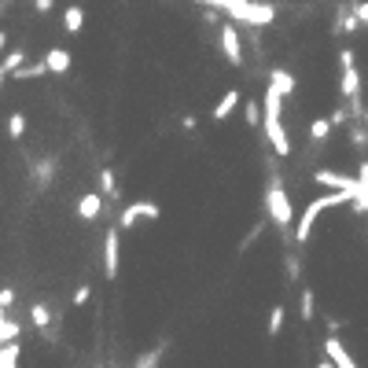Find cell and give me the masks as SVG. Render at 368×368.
Masks as SVG:
<instances>
[{
  "label": "cell",
  "mask_w": 368,
  "mask_h": 368,
  "mask_svg": "<svg viewBox=\"0 0 368 368\" xmlns=\"http://www.w3.org/2000/svg\"><path fill=\"white\" fill-rule=\"evenodd\" d=\"M324 353L335 361V368H358V361L350 358V350H346V343L339 335H328L324 339Z\"/></svg>",
  "instance_id": "obj_10"
},
{
  "label": "cell",
  "mask_w": 368,
  "mask_h": 368,
  "mask_svg": "<svg viewBox=\"0 0 368 368\" xmlns=\"http://www.w3.org/2000/svg\"><path fill=\"white\" fill-rule=\"evenodd\" d=\"M269 162V188H266V217L269 225H276L280 232L295 229V206H291V195H287L280 174H276V159H266Z\"/></svg>",
  "instance_id": "obj_1"
},
{
  "label": "cell",
  "mask_w": 368,
  "mask_h": 368,
  "mask_svg": "<svg viewBox=\"0 0 368 368\" xmlns=\"http://www.w3.org/2000/svg\"><path fill=\"white\" fill-rule=\"evenodd\" d=\"M358 214H368V181H361V192L353 195V203H350Z\"/></svg>",
  "instance_id": "obj_30"
},
{
  "label": "cell",
  "mask_w": 368,
  "mask_h": 368,
  "mask_svg": "<svg viewBox=\"0 0 368 368\" xmlns=\"http://www.w3.org/2000/svg\"><path fill=\"white\" fill-rule=\"evenodd\" d=\"M162 353H166V343L151 346L148 353H140V358H137V365H133V368H159V365H162Z\"/></svg>",
  "instance_id": "obj_22"
},
{
  "label": "cell",
  "mask_w": 368,
  "mask_h": 368,
  "mask_svg": "<svg viewBox=\"0 0 368 368\" xmlns=\"http://www.w3.org/2000/svg\"><path fill=\"white\" fill-rule=\"evenodd\" d=\"M45 74H52V70H48V59L41 56L37 63H22L11 77H15V82H33V77H45Z\"/></svg>",
  "instance_id": "obj_14"
},
{
  "label": "cell",
  "mask_w": 368,
  "mask_h": 368,
  "mask_svg": "<svg viewBox=\"0 0 368 368\" xmlns=\"http://www.w3.org/2000/svg\"><path fill=\"white\" fill-rule=\"evenodd\" d=\"M33 8H37V15H48V11H52V0H33Z\"/></svg>",
  "instance_id": "obj_36"
},
{
  "label": "cell",
  "mask_w": 368,
  "mask_h": 368,
  "mask_svg": "<svg viewBox=\"0 0 368 368\" xmlns=\"http://www.w3.org/2000/svg\"><path fill=\"white\" fill-rule=\"evenodd\" d=\"M11 306H15V287H4L0 291V313H11Z\"/></svg>",
  "instance_id": "obj_31"
},
{
  "label": "cell",
  "mask_w": 368,
  "mask_h": 368,
  "mask_svg": "<svg viewBox=\"0 0 368 368\" xmlns=\"http://www.w3.org/2000/svg\"><path fill=\"white\" fill-rule=\"evenodd\" d=\"M0 368H19V343L0 346Z\"/></svg>",
  "instance_id": "obj_25"
},
{
  "label": "cell",
  "mask_w": 368,
  "mask_h": 368,
  "mask_svg": "<svg viewBox=\"0 0 368 368\" xmlns=\"http://www.w3.org/2000/svg\"><path fill=\"white\" fill-rule=\"evenodd\" d=\"M195 125H199V118H195V114H184L181 118V129H188V133H195Z\"/></svg>",
  "instance_id": "obj_34"
},
{
  "label": "cell",
  "mask_w": 368,
  "mask_h": 368,
  "mask_svg": "<svg viewBox=\"0 0 368 368\" xmlns=\"http://www.w3.org/2000/svg\"><path fill=\"white\" fill-rule=\"evenodd\" d=\"M313 368H335V361H332V358H328V353H324V361H317V365H313Z\"/></svg>",
  "instance_id": "obj_37"
},
{
  "label": "cell",
  "mask_w": 368,
  "mask_h": 368,
  "mask_svg": "<svg viewBox=\"0 0 368 368\" xmlns=\"http://www.w3.org/2000/svg\"><path fill=\"white\" fill-rule=\"evenodd\" d=\"M199 4L225 11L229 19L243 22V26H251V30L273 26V19H276V8H273V4H266V0H199Z\"/></svg>",
  "instance_id": "obj_2"
},
{
  "label": "cell",
  "mask_w": 368,
  "mask_h": 368,
  "mask_svg": "<svg viewBox=\"0 0 368 368\" xmlns=\"http://www.w3.org/2000/svg\"><path fill=\"white\" fill-rule=\"evenodd\" d=\"M353 8H358V15H361V22L368 26V0H353Z\"/></svg>",
  "instance_id": "obj_35"
},
{
  "label": "cell",
  "mask_w": 368,
  "mask_h": 368,
  "mask_svg": "<svg viewBox=\"0 0 368 368\" xmlns=\"http://www.w3.org/2000/svg\"><path fill=\"white\" fill-rule=\"evenodd\" d=\"M22 63H26V52H22V48L8 52V56H4V77H11V74H15V70L22 67Z\"/></svg>",
  "instance_id": "obj_28"
},
{
  "label": "cell",
  "mask_w": 368,
  "mask_h": 368,
  "mask_svg": "<svg viewBox=\"0 0 368 368\" xmlns=\"http://www.w3.org/2000/svg\"><path fill=\"white\" fill-rule=\"evenodd\" d=\"M82 26H85V8L70 4L67 11H63V30H67V33H82Z\"/></svg>",
  "instance_id": "obj_16"
},
{
  "label": "cell",
  "mask_w": 368,
  "mask_h": 368,
  "mask_svg": "<svg viewBox=\"0 0 368 368\" xmlns=\"http://www.w3.org/2000/svg\"><path fill=\"white\" fill-rule=\"evenodd\" d=\"M243 118H247V125H261L266 122V100H247L243 103Z\"/></svg>",
  "instance_id": "obj_19"
},
{
  "label": "cell",
  "mask_w": 368,
  "mask_h": 368,
  "mask_svg": "<svg viewBox=\"0 0 368 368\" xmlns=\"http://www.w3.org/2000/svg\"><path fill=\"white\" fill-rule=\"evenodd\" d=\"M33 174H37V184H41V188H48V184H52V174H56V162H52V159L37 162V166H33Z\"/></svg>",
  "instance_id": "obj_27"
},
{
  "label": "cell",
  "mask_w": 368,
  "mask_h": 368,
  "mask_svg": "<svg viewBox=\"0 0 368 368\" xmlns=\"http://www.w3.org/2000/svg\"><path fill=\"white\" fill-rule=\"evenodd\" d=\"M22 328L19 321H11V313H0V343H19Z\"/></svg>",
  "instance_id": "obj_17"
},
{
  "label": "cell",
  "mask_w": 368,
  "mask_h": 368,
  "mask_svg": "<svg viewBox=\"0 0 368 368\" xmlns=\"http://www.w3.org/2000/svg\"><path fill=\"white\" fill-rule=\"evenodd\" d=\"M45 59H48V70H52V74H67V70H70V52L63 48V45H52V48L45 52Z\"/></svg>",
  "instance_id": "obj_13"
},
{
  "label": "cell",
  "mask_w": 368,
  "mask_h": 368,
  "mask_svg": "<svg viewBox=\"0 0 368 368\" xmlns=\"http://www.w3.org/2000/svg\"><path fill=\"white\" fill-rule=\"evenodd\" d=\"M358 177H361V181H368V159H365V162L358 166Z\"/></svg>",
  "instance_id": "obj_38"
},
{
  "label": "cell",
  "mask_w": 368,
  "mask_h": 368,
  "mask_svg": "<svg viewBox=\"0 0 368 368\" xmlns=\"http://www.w3.org/2000/svg\"><path fill=\"white\" fill-rule=\"evenodd\" d=\"M361 118H365V133H368V107L361 111Z\"/></svg>",
  "instance_id": "obj_39"
},
{
  "label": "cell",
  "mask_w": 368,
  "mask_h": 368,
  "mask_svg": "<svg viewBox=\"0 0 368 368\" xmlns=\"http://www.w3.org/2000/svg\"><path fill=\"white\" fill-rule=\"evenodd\" d=\"M261 229H266V221H258V225H254L251 232H247V236H243V240H240V254H243V251H251V247L258 243V236H261Z\"/></svg>",
  "instance_id": "obj_29"
},
{
  "label": "cell",
  "mask_w": 368,
  "mask_h": 368,
  "mask_svg": "<svg viewBox=\"0 0 368 368\" xmlns=\"http://www.w3.org/2000/svg\"><path fill=\"white\" fill-rule=\"evenodd\" d=\"M287 280H291V284L298 280V258H295V254L287 258Z\"/></svg>",
  "instance_id": "obj_33"
},
{
  "label": "cell",
  "mask_w": 368,
  "mask_h": 368,
  "mask_svg": "<svg viewBox=\"0 0 368 368\" xmlns=\"http://www.w3.org/2000/svg\"><path fill=\"white\" fill-rule=\"evenodd\" d=\"M162 217V210H159V203H148V199H137V203H129V206H122V217H118V225L122 229H133V225H140V221H159Z\"/></svg>",
  "instance_id": "obj_7"
},
{
  "label": "cell",
  "mask_w": 368,
  "mask_h": 368,
  "mask_svg": "<svg viewBox=\"0 0 368 368\" xmlns=\"http://www.w3.org/2000/svg\"><path fill=\"white\" fill-rule=\"evenodd\" d=\"M30 321H33V328H37V332L45 335V328L52 324V309L45 306V302H37V306L30 309Z\"/></svg>",
  "instance_id": "obj_23"
},
{
  "label": "cell",
  "mask_w": 368,
  "mask_h": 368,
  "mask_svg": "<svg viewBox=\"0 0 368 368\" xmlns=\"http://www.w3.org/2000/svg\"><path fill=\"white\" fill-rule=\"evenodd\" d=\"M103 210V192H85L82 199H77V217L82 221H96Z\"/></svg>",
  "instance_id": "obj_11"
},
{
  "label": "cell",
  "mask_w": 368,
  "mask_h": 368,
  "mask_svg": "<svg viewBox=\"0 0 368 368\" xmlns=\"http://www.w3.org/2000/svg\"><path fill=\"white\" fill-rule=\"evenodd\" d=\"M269 85H276V89L284 92V96H291L298 82H295V74H291V70H273V74H269Z\"/></svg>",
  "instance_id": "obj_21"
},
{
  "label": "cell",
  "mask_w": 368,
  "mask_h": 368,
  "mask_svg": "<svg viewBox=\"0 0 368 368\" xmlns=\"http://www.w3.org/2000/svg\"><path fill=\"white\" fill-rule=\"evenodd\" d=\"M339 67H343V74H339V96L350 100L353 111H365L361 103V74H358V59H353V48H339Z\"/></svg>",
  "instance_id": "obj_5"
},
{
  "label": "cell",
  "mask_w": 368,
  "mask_h": 368,
  "mask_svg": "<svg viewBox=\"0 0 368 368\" xmlns=\"http://www.w3.org/2000/svg\"><path fill=\"white\" fill-rule=\"evenodd\" d=\"M313 181L335 192H350V195L361 192V177H346V174H335V169H313Z\"/></svg>",
  "instance_id": "obj_9"
},
{
  "label": "cell",
  "mask_w": 368,
  "mask_h": 368,
  "mask_svg": "<svg viewBox=\"0 0 368 368\" xmlns=\"http://www.w3.org/2000/svg\"><path fill=\"white\" fill-rule=\"evenodd\" d=\"M269 339H280V332H284V306H273L269 309Z\"/></svg>",
  "instance_id": "obj_24"
},
{
  "label": "cell",
  "mask_w": 368,
  "mask_h": 368,
  "mask_svg": "<svg viewBox=\"0 0 368 368\" xmlns=\"http://www.w3.org/2000/svg\"><path fill=\"white\" fill-rule=\"evenodd\" d=\"M89 298H92V287H89V284H82V287L74 291V306H85Z\"/></svg>",
  "instance_id": "obj_32"
},
{
  "label": "cell",
  "mask_w": 368,
  "mask_h": 368,
  "mask_svg": "<svg viewBox=\"0 0 368 368\" xmlns=\"http://www.w3.org/2000/svg\"><path fill=\"white\" fill-rule=\"evenodd\" d=\"M122 236H118V229H107L103 232V276L107 280H118V269H122Z\"/></svg>",
  "instance_id": "obj_8"
},
{
  "label": "cell",
  "mask_w": 368,
  "mask_h": 368,
  "mask_svg": "<svg viewBox=\"0 0 368 368\" xmlns=\"http://www.w3.org/2000/svg\"><path fill=\"white\" fill-rule=\"evenodd\" d=\"M100 192H103V199H118V195H122V188H118V177H114V169L111 166H103L100 169Z\"/></svg>",
  "instance_id": "obj_15"
},
{
  "label": "cell",
  "mask_w": 368,
  "mask_h": 368,
  "mask_svg": "<svg viewBox=\"0 0 368 368\" xmlns=\"http://www.w3.org/2000/svg\"><path fill=\"white\" fill-rule=\"evenodd\" d=\"M8 137H11V140H22V137H26V114L15 111V114L8 118Z\"/></svg>",
  "instance_id": "obj_26"
},
{
  "label": "cell",
  "mask_w": 368,
  "mask_h": 368,
  "mask_svg": "<svg viewBox=\"0 0 368 368\" xmlns=\"http://www.w3.org/2000/svg\"><path fill=\"white\" fill-rule=\"evenodd\" d=\"M298 306H302V309H298V317L306 321V324H309L313 317H317V295H313V287H306V291H302Z\"/></svg>",
  "instance_id": "obj_20"
},
{
  "label": "cell",
  "mask_w": 368,
  "mask_h": 368,
  "mask_svg": "<svg viewBox=\"0 0 368 368\" xmlns=\"http://www.w3.org/2000/svg\"><path fill=\"white\" fill-rule=\"evenodd\" d=\"M217 45L229 67H243V41H240V30H236V19H225L217 26Z\"/></svg>",
  "instance_id": "obj_6"
},
{
  "label": "cell",
  "mask_w": 368,
  "mask_h": 368,
  "mask_svg": "<svg viewBox=\"0 0 368 368\" xmlns=\"http://www.w3.org/2000/svg\"><path fill=\"white\" fill-rule=\"evenodd\" d=\"M343 203H353V195L350 192H328V195H317L306 210H302V217L295 221V247H306L309 243V232H313V225H317V217L324 214V210H332V206H343Z\"/></svg>",
  "instance_id": "obj_4"
},
{
  "label": "cell",
  "mask_w": 368,
  "mask_h": 368,
  "mask_svg": "<svg viewBox=\"0 0 368 368\" xmlns=\"http://www.w3.org/2000/svg\"><path fill=\"white\" fill-rule=\"evenodd\" d=\"M243 103V96H240V89H229L225 96H221L217 103H214V111H210V118H214V122H225V118L236 111Z\"/></svg>",
  "instance_id": "obj_12"
},
{
  "label": "cell",
  "mask_w": 368,
  "mask_h": 368,
  "mask_svg": "<svg viewBox=\"0 0 368 368\" xmlns=\"http://www.w3.org/2000/svg\"><path fill=\"white\" fill-rule=\"evenodd\" d=\"M284 92L276 89V85H266V122H261V129H266V140H269V148L280 155V159H287L291 155V140H287V129H284Z\"/></svg>",
  "instance_id": "obj_3"
},
{
  "label": "cell",
  "mask_w": 368,
  "mask_h": 368,
  "mask_svg": "<svg viewBox=\"0 0 368 368\" xmlns=\"http://www.w3.org/2000/svg\"><path fill=\"white\" fill-rule=\"evenodd\" d=\"M332 129H335V122H332V118H317V122H309V140L313 144H324L328 137H332Z\"/></svg>",
  "instance_id": "obj_18"
}]
</instances>
